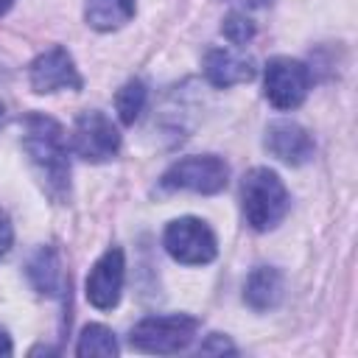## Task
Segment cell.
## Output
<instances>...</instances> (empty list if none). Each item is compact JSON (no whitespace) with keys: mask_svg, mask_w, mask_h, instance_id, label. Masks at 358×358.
<instances>
[{"mask_svg":"<svg viewBox=\"0 0 358 358\" xmlns=\"http://www.w3.org/2000/svg\"><path fill=\"white\" fill-rule=\"evenodd\" d=\"M14 352V347H11V338H8V333L0 327V355H11Z\"/></svg>","mask_w":358,"mask_h":358,"instance_id":"obj_20","label":"cell"},{"mask_svg":"<svg viewBox=\"0 0 358 358\" xmlns=\"http://www.w3.org/2000/svg\"><path fill=\"white\" fill-rule=\"evenodd\" d=\"M145 101H148V90L140 78H131L126 81L117 92H115V109H117V117L123 126H134L145 109Z\"/></svg>","mask_w":358,"mask_h":358,"instance_id":"obj_15","label":"cell"},{"mask_svg":"<svg viewBox=\"0 0 358 358\" xmlns=\"http://www.w3.org/2000/svg\"><path fill=\"white\" fill-rule=\"evenodd\" d=\"M28 280L39 294H59L62 288V263L53 246H42L28 260Z\"/></svg>","mask_w":358,"mask_h":358,"instance_id":"obj_14","label":"cell"},{"mask_svg":"<svg viewBox=\"0 0 358 358\" xmlns=\"http://www.w3.org/2000/svg\"><path fill=\"white\" fill-rule=\"evenodd\" d=\"M199 333V319L190 313H162V316H145L140 319L131 333L129 344L137 352L151 355H173L190 347V341Z\"/></svg>","mask_w":358,"mask_h":358,"instance_id":"obj_3","label":"cell"},{"mask_svg":"<svg viewBox=\"0 0 358 358\" xmlns=\"http://www.w3.org/2000/svg\"><path fill=\"white\" fill-rule=\"evenodd\" d=\"M221 34H224V39L232 42V45H246V42L255 36V22H252L246 14L232 11V14H227L224 22H221Z\"/></svg>","mask_w":358,"mask_h":358,"instance_id":"obj_17","label":"cell"},{"mask_svg":"<svg viewBox=\"0 0 358 358\" xmlns=\"http://www.w3.org/2000/svg\"><path fill=\"white\" fill-rule=\"evenodd\" d=\"M229 182V165L215 154H193L173 162L162 173L165 190H193L201 196L221 193Z\"/></svg>","mask_w":358,"mask_h":358,"instance_id":"obj_5","label":"cell"},{"mask_svg":"<svg viewBox=\"0 0 358 358\" xmlns=\"http://www.w3.org/2000/svg\"><path fill=\"white\" fill-rule=\"evenodd\" d=\"M70 148L76 157L87 162H106L120 151V134L117 126L98 109H87L76 117Z\"/></svg>","mask_w":358,"mask_h":358,"instance_id":"obj_7","label":"cell"},{"mask_svg":"<svg viewBox=\"0 0 358 358\" xmlns=\"http://www.w3.org/2000/svg\"><path fill=\"white\" fill-rule=\"evenodd\" d=\"M308 90H310V70L305 62L291 56L268 59L263 73V92L274 109L288 112L302 106V101L308 98Z\"/></svg>","mask_w":358,"mask_h":358,"instance_id":"obj_6","label":"cell"},{"mask_svg":"<svg viewBox=\"0 0 358 358\" xmlns=\"http://www.w3.org/2000/svg\"><path fill=\"white\" fill-rule=\"evenodd\" d=\"M241 207L246 224L255 232H268L285 218L291 207V196L274 171L252 168L241 182Z\"/></svg>","mask_w":358,"mask_h":358,"instance_id":"obj_2","label":"cell"},{"mask_svg":"<svg viewBox=\"0 0 358 358\" xmlns=\"http://www.w3.org/2000/svg\"><path fill=\"white\" fill-rule=\"evenodd\" d=\"M266 151L285 165H305L313 157V137L294 120H274L266 129Z\"/></svg>","mask_w":358,"mask_h":358,"instance_id":"obj_10","label":"cell"},{"mask_svg":"<svg viewBox=\"0 0 358 358\" xmlns=\"http://www.w3.org/2000/svg\"><path fill=\"white\" fill-rule=\"evenodd\" d=\"M201 352H235V347L229 344V338H224V336H218V333H213L210 336V341H201V347H199Z\"/></svg>","mask_w":358,"mask_h":358,"instance_id":"obj_18","label":"cell"},{"mask_svg":"<svg viewBox=\"0 0 358 358\" xmlns=\"http://www.w3.org/2000/svg\"><path fill=\"white\" fill-rule=\"evenodd\" d=\"M11 3H14V0H0V17H3V14L11 8Z\"/></svg>","mask_w":358,"mask_h":358,"instance_id":"obj_21","label":"cell"},{"mask_svg":"<svg viewBox=\"0 0 358 358\" xmlns=\"http://www.w3.org/2000/svg\"><path fill=\"white\" fill-rule=\"evenodd\" d=\"M22 151L28 154L42 187L64 201L70 196V159H67V137L64 129L48 115H25L22 117Z\"/></svg>","mask_w":358,"mask_h":358,"instance_id":"obj_1","label":"cell"},{"mask_svg":"<svg viewBox=\"0 0 358 358\" xmlns=\"http://www.w3.org/2000/svg\"><path fill=\"white\" fill-rule=\"evenodd\" d=\"M255 73H257L255 62L249 56L235 53V50L213 48L204 56V76L218 90H227V87H235V84H246V81L255 78Z\"/></svg>","mask_w":358,"mask_h":358,"instance_id":"obj_11","label":"cell"},{"mask_svg":"<svg viewBox=\"0 0 358 358\" xmlns=\"http://www.w3.org/2000/svg\"><path fill=\"white\" fill-rule=\"evenodd\" d=\"M282 294H285V280L282 271L274 266H257L243 282V302L260 313L274 310L282 302Z\"/></svg>","mask_w":358,"mask_h":358,"instance_id":"obj_12","label":"cell"},{"mask_svg":"<svg viewBox=\"0 0 358 358\" xmlns=\"http://www.w3.org/2000/svg\"><path fill=\"white\" fill-rule=\"evenodd\" d=\"M117 338L109 327L103 324H87L78 336V344H76V355L87 358V355H117Z\"/></svg>","mask_w":358,"mask_h":358,"instance_id":"obj_16","label":"cell"},{"mask_svg":"<svg viewBox=\"0 0 358 358\" xmlns=\"http://www.w3.org/2000/svg\"><path fill=\"white\" fill-rule=\"evenodd\" d=\"M162 246L176 263L185 266H204L218 255L215 232L207 227V221L193 215L173 218L162 232Z\"/></svg>","mask_w":358,"mask_h":358,"instance_id":"obj_4","label":"cell"},{"mask_svg":"<svg viewBox=\"0 0 358 358\" xmlns=\"http://www.w3.org/2000/svg\"><path fill=\"white\" fill-rule=\"evenodd\" d=\"M126 280V260L120 246H109L87 274V299L98 310H112L120 302Z\"/></svg>","mask_w":358,"mask_h":358,"instance_id":"obj_8","label":"cell"},{"mask_svg":"<svg viewBox=\"0 0 358 358\" xmlns=\"http://www.w3.org/2000/svg\"><path fill=\"white\" fill-rule=\"evenodd\" d=\"M84 17L95 31H117L134 17V0H87Z\"/></svg>","mask_w":358,"mask_h":358,"instance_id":"obj_13","label":"cell"},{"mask_svg":"<svg viewBox=\"0 0 358 358\" xmlns=\"http://www.w3.org/2000/svg\"><path fill=\"white\" fill-rule=\"evenodd\" d=\"M11 243H14V229H11V221H8V215L0 210V257L11 249Z\"/></svg>","mask_w":358,"mask_h":358,"instance_id":"obj_19","label":"cell"},{"mask_svg":"<svg viewBox=\"0 0 358 358\" xmlns=\"http://www.w3.org/2000/svg\"><path fill=\"white\" fill-rule=\"evenodd\" d=\"M28 81H31V90L39 92V95L59 92V90H81V84H84L81 76H78V67H76L73 56L62 45L39 53L31 62Z\"/></svg>","mask_w":358,"mask_h":358,"instance_id":"obj_9","label":"cell"},{"mask_svg":"<svg viewBox=\"0 0 358 358\" xmlns=\"http://www.w3.org/2000/svg\"><path fill=\"white\" fill-rule=\"evenodd\" d=\"M0 120H3V103H0Z\"/></svg>","mask_w":358,"mask_h":358,"instance_id":"obj_22","label":"cell"}]
</instances>
